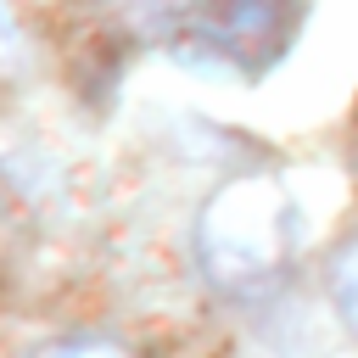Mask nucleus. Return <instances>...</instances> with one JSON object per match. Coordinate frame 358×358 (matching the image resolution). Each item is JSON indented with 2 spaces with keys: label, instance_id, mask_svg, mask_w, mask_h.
Instances as JSON below:
<instances>
[{
  "label": "nucleus",
  "instance_id": "f257e3e1",
  "mask_svg": "<svg viewBox=\"0 0 358 358\" xmlns=\"http://www.w3.org/2000/svg\"><path fill=\"white\" fill-rule=\"evenodd\" d=\"M291 241H296V207H291L285 185L268 173H246V179L224 185L196 224V252L218 285L268 280L285 263Z\"/></svg>",
  "mask_w": 358,
  "mask_h": 358
},
{
  "label": "nucleus",
  "instance_id": "f03ea898",
  "mask_svg": "<svg viewBox=\"0 0 358 358\" xmlns=\"http://www.w3.org/2000/svg\"><path fill=\"white\" fill-rule=\"evenodd\" d=\"M330 296H336L341 319L358 330V235L341 246V257H336V268H330Z\"/></svg>",
  "mask_w": 358,
  "mask_h": 358
},
{
  "label": "nucleus",
  "instance_id": "7ed1b4c3",
  "mask_svg": "<svg viewBox=\"0 0 358 358\" xmlns=\"http://www.w3.org/2000/svg\"><path fill=\"white\" fill-rule=\"evenodd\" d=\"M39 358H129L123 347H112V341H56V347H45Z\"/></svg>",
  "mask_w": 358,
  "mask_h": 358
},
{
  "label": "nucleus",
  "instance_id": "20e7f679",
  "mask_svg": "<svg viewBox=\"0 0 358 358\" xmlns=\"http://www.w3.org/2000/svg\"><path fill=\"white\" fill-rule=\"evenodd\" d=\"M17 56H22V28H17L11 6L0 0V62H17Z\"/></svg>",
  "mask_w": 358,
  "mask_h": 358
}]
</instances>
